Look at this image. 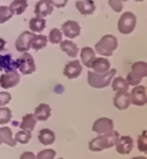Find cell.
<instances>
[{
    "label": "cell",
    "instance_id": "7402d4cb",
    "mask_svg": "<svg viewBox=\"0 0 147 159\" xmlns=\"http://www.w3.org/2000/svg\"><path fill=\"white\" fill-rule=\"evenodd\" d=\"M39 141L41 144L44 145H49L52 144L55 140V135L54 133L52 130L48 128H44L39 132V136H38Z\"/></svg>",
    "mask_w": 147,
    "mask_h": 159
},
{
    "label": "cell",
    "instance_id": "d6a6232c",
    "mask_svg": "<svg viewBox=\"0 0 147 159\" xmlns=\"http://www.w3.org/2000/svg\"><path fill=\"white\" fill-rule=\"evenodd\" d=\"M56 156V152L53 149H47L38 153L36 159H53Z\"/></svg>",
    "mask_w": 147,
    "mask_h": 159
},
{
    "label": "cell",
    "instance_id": "1f68e13d",
    "mask_svg": "<svg viewBox=\"0 0 147 159\" xmlns=\"http://www.w3.org/2000/svg\"><path fill=\"white\" fill-rule=\"evenodd\" d=\"M12 14L7 6H0V24L7 22L12 17Z\"/></svg>",
    "mask_w": 147,
    "mask_h": 159
},
{
    "label": "cell",
    "instance_id": "603a6c76",
    "mask_svg": "<svg viewBox=\"0 0 147 159\" xmlns=\"http://www.w3.org/2000/svg\"><path fill=\"white\" fill-rule=\"evenodd\" d=\"M28 7L27 0H14L10 5L9 10L12 15H21Z\"/></svg>",
    "mask_w": 147,
    "mask_h": 159
},
{
    "label": "cell",
    "instance_id": "30bf717a",
    "mask_svg": "<svg viewBox=\"0 0 147 159\" xmlns=\"http://www.w3.org/2000/svg\"><path fill=\"white\" fill-rule=\"evenodd\" d=\"M92 130L98 134H105L114 131V122L111 119H97L92 126Z\"/></svg>",
    "mask_w": 147,
    "mask_h": 159
},
{
    "label": "cell",
    "instance_id": "d6986e66",
    "mask_svg": "<svg viewBox=\"0 0 147 159\" xmlns=\"http://www.w3.org/2000/svg\"><path fill=\"white\" fill-rule=\"evenodd\" d=\"M51 116V107L48 104L41 103L35 108L34 113V117L37 120L45 121Z\"/></svg>",
    "mask_w": 147,
    "mask_h": 159
},
{
    "label": "cell",
    "instance_id": "3957f363",
    "mask_svg": "<svg viewBox=\"0 0 147 159\" xmlns=\"http://www.w3.org/2000/svg\"><path fill=\"white\" fill-rule=\"evenodd\" d=\"M118 41L115 36L112 34H106L95 46L96 52L102 56L109 57L117 48Z\"/></svg>",
    "mask_w": 147,
    "mask_h": 159
},
{
    "label": "cell",
    "instance_id": "2e32d148",
    "mask_svg": "<svg viewBox=\"0 0 147 159\" xmlns=\"http://www.w3.org/2000/svg\"><path fill=\"white\" fill-rule=\"evenodd\" d=\"M90 68H92L96 73L103 74L109 70L110 63H109L108 59H105V58H96L92 61Z\"/></svg>",
    "mask_w": 147,
    "mask_h": 159
},
{
    "label": "cell",
    "instance_id": "8d00e7d4",
    "mask_svg": "<svg viewBox=\"0 0 147 159\" xmlns=\"http://www.w3.org/2000/svg\"><path fill=\"white\" fill-rule=\"evenodd\" d=\"M50 1H51L52 5L57 8H63L66 6L68 0H50Z\"/></svg>",
    "mask_w": 147,
    "mask_h": 159
},
{
    "label": "cell",
    "instance_id": "b9f144b4",
    "mask_svg": "<svg viewBox=\"0 0 147 159\" xmlns=\"http://www.w3.org/2000/svg\"><path fill=\"white\" fill-rule=\"evenodd\" d=\"M121 1H122H122H123V2H126V1H128V0H121Z\"/></svg>",
    "mask_w": 147,
    "mask_h": 159
},
{
    "label": "cell",
    "instance_id": "5b68a950",
    "mask_svg": "<svg viewBox=\"0 0 147 159\" xmlns=\"http://www.w3.org/2000/svg\"><path fill=\"white\" fill-rule=\"evenodd\" d=\"M15 62L16 68L18 69L23 75L32 74L36 70L33 57L29 52H23V54L15 60Z\"/></svg>",
    "mask_w": 147,
    "mask_h": 159
},
{
    "label": "cell",
    "instance_id": "f1b7e54d",
    "mask_svg": "<svg viewBox=\"0 0 147 159\" xmlns=\"http://www.w3.org/2000/svg\"><path fill=\"white\" fill-rule=\"evenodd\" d=\"M31 137H32L31 132L22 130V131H19L18 133L16 134L15 140L21 144H27V143H29Z\"/></svg>",
    "mask_w": 147,
    "mask_h": 159
},
{
    "label": "cell",
    "instance_id": "4316f807",
    "mask_svg": "<svg viewBox=\"0 0 147 159\" xmlns=\"http://www.w3.org/2000/svg\"><path fill=\"white\" fill-rule=\"evenodd\" d=\"M30 30L33 32H38L41 33L46 28V20L44 18H40V17H34L30 21Z\"/></svg>",
    "mask_w": 147,
    "mask_h": 159
},
{
    "label": "cell",
    "instance_id": "ab89813d",
    "mask_svg": "<svg viewBox=\"0 0 147 159\" xmlns=\"http://www.w3.org/2000/svg\"><path fill=\"white\" fill-rule=\"evenodd\" d=\"M132 159H146L145 157H134V158Z\"/></svg>",
    "mask_w": 147,
    "mask_h": 159
},
{
    "label": "cell",
    "instance_id": "f35d334b",
    "mask_svg": "<svg viewBox=\"0 0 147 159\" xmlns=\"http://www.w3.org/2000/svg\"><path fill=\"white\" fill-rule=\"evenodd\" d=\"M5 45H6V41L4 39L0 38V52L5 50Z\"/></svg>",
    "mask_w": 147,
    "mask_h": 159
},
{
    "label": "cell",
    "instance_id": "277c9868",
    "mask_svg": "<svg viewBox=\"0 0 147 159\" xmlns=\"http://www.w3.org/2000/svg\"><path fill=\"white\" fill-rule=\"evenodd\" d=\"M147 77V63L144 61H138L132 66V71L126 77L128 85L136 86L140 84L142 78Z\"/></svg>",
    "mask_w": 147,
    "mask_h": 159
},
{
    "label": "cell",
    "instance_id": "ba28073f",
    "mask_svg": "<svg viewBox=\"0 0 147 159\" xmlns=\"http://www.w3.org/2000/svg\"><path fill=\"white\" fill-rule=\"evenodd\" d=\"M20 75L16 70L4 73L0 76V86L4 89H11L18 84Z\"/></svg>",
    "mask_w": 147,
    "mask_h": 159
},
{
    "label": "cell",
    "instance_id": "7bdbcfd3",
    "mask_svg": "<svg viewBox=\"0 0 147 159\" xmlns=\"http://www.w3.org/2000/svg\"><path fill=\"white\" fill-rule=\"evenodd\" d=\"M59 159H63V158H59Z\"/></svg>",
    "mask_w": 147,
    "mask_h": 159
},
{
    "label": "cell",
    "instance_id": "4dcf8cb0",
    "mask_svg": "<svg viewBox=\"0 0 147 159\" xmlns=\"http://www.w3.org/2000/svg\"><path fill=\"white\" fill-rule=\"evenodd\" d=\"M49 41L53 44H58L62 41V34L58 29H53L49 33Z\"/></svg>",
    "mask_w": 147,
    "mask_h": 159
},
{
    "label": "cell",
    "instance_id": "4fadbf2b",
    "mask_svg": "<svg viewBox=\"0 0 147 159\" xmlns=\"http://www.w3.org/2000/svg\"><path fill=\"white\" fill-rule=\"evenodd\" d=\"M53 11V6L52 5L50 0H40L34 7V13L36 17L44 18L45 16L51 15Z\"/></svg>",
    "mask_w": 147,
    "mask_h": 159
},
{
    "label": "cell",
    "instance_id": "5bb4252c",
    "mask_svg": "<svg viewBox=\"0 0 147 159\" xmlns=\"http://www.w3.org/2000/svg\"><path fill=\"white\" fill-rule=\"evenodd\" d=\"M82 70H83V67L80 65L79 60L75 59L67 63V65L65 66L64 75L69 79H73V78H77L81 74Z\"/></svg>",
    "mask_w": 147,
    "mask_h": 159
},
{
    "label": "cell",
    "instance_id": "836d02e7",
    "mask_svg": "<svg viewBox=\"0 0 147 159\" xmlns=\"http://www.w3.org/2000/svg\"><path fill=\"white\" fill-rule=\"evenodd\" d=\"M138 148L140 152H145L147 150V138L146 131H144L143 133L138 139Z\"/></svg>",
    "mask_w": 147,
    "mask_h": 159
},
{
    "label": "cell",
    "instance_id": "ac0fdd59",
    "mask_svg": "<svg viewBox=\"0 0 147 159\" xmlns=\"http://www.w3.org/2000/svg\"><path fill=\"white\" fill-rule=\"evenodd\" d=\"M16 70V62L11 54L0 55V70L7 73Z\"/></svg>",
    "mask_w": 147,
    "mask_h": 159
},
{
    "label": "cell",
    "instance_id": "e575fe53",
    "mask_svg": "<svg viewBox=\"0 0 147 159\" xmlns=\"http://www.w3.org/2000/svg\"><path fill=\"white\" fill-rule=\"evenodd\" d=\"M108 4L115 12H121L123 9V4L121 0H108Z\"/></svg>",
    "mask_w": 147,
    "mask_h": 159
},
{
    "label": "cell",
    "instance_id": "9c48e42d",
    "mask_svg": "<svg viewBox=\"0 0 147 159\" xmlns=\"http://www.w3.org/2000/svg\"><path fill=\"white\" fill-rule=\"evenodd\" d=\"M131 103L134 104L136 106H144L147 102L146 91L145 87L143 85H138L132 89V92L130 94Z\"/></svg>",
    "mask_w": 147,
    "mask_h": 159
},
{
    "label": "cell",
    "instance_id": "52a82bcc",
    "mask_svg": "<svg viewBox=\"0 0 147 159\" xmlns=\"http://www.w3.org/2000/svg\"><path fill=\"white\" fill-rule=\"evenodd\" d=\"M35 36V34L31 33L30 31H25L21 34L17 40L16 41L15 47L16 50L20 52H26L29 51L31 47V42Z\"/></svg>",
    "mask_w": 147,
    "mask_h": 159
},
{
    "label": "cell",
    "instance_id": "74e56055",
    "mask_svg": "<svg viewBox=\"0 0 147 159\" xmlns=\"http://www.w3.org/2000/svg\"><path fill=\"white\" fill-rule=\"evenodd\" d=\"M20 159H36V157L31 152H25L22 153Z\"/></svg>",
    "mask_w": 147,
    "mask_h": 159
},
{
    "label": "cell",
    "instance_id": "484cf974",
    "mask_svg": "<svg viewBox=\"0 0 147 159\" xmlns=\"http://www.w3.org/2000/svg\"><path fill=\"white\" fill-rule=\"evenodd\" d=\"M112 89L116 92H126L129 89V85L125 78L122 77H118L114 78L112 84Z\"/></svg>",
    "mask_w": 147,
    "mask_h": 159
},
{
    "label": "cell",
    "instance_id": "83f0119b",
    "mask_svg": "<svg viewBox=\"0 0 147 159\" xmlns=\"http://www.w3.org/2000/svg\"><path fill=\"white\" fill-rule=\"evenodd\" d=\"M48 43V38L45 35L40 34V35H36L34 38V40L31 42V47L30 48H33L34 51H39L41 48H45Z\"/></svg>",
    "mask_w": 147,
    "mask_h": 159
},
{
    "label": "cell",
    "instance_id": "cb8c5ba5",
    "mask_svg": "<svg viewBox=\"0 0 147 159\" xmlns=\"http://www.w3.org/2000/svg\"><path fill=\"white\" fill-rule=\"evenodd\" d=\"M96 59V53L91 48L85 47L81 50V59L82 62L85 66L90 68L92 61Z\"/></svg>",
    "mask_w": 147,
    "mask_h": 159
},
{
    "label": "cell",
    "instance_id": "e0dca14e",
    "mask_svg": "<svg viewBox=\"0 0 147 159\" xmlns=\"http://www.w3.org/2000/svg\"><path fill=\"white\" fill-rule=\"evenodd\" d=\"M76 8L82 15H91L96 11L93 0H80L76 2Z\"/></svg>",
    "mask_w": 147,
    "mask_h": 159
},
{
    "label": "cell",
    "instance_id": "9a60e30c",
    "mask_svg": "<svg viewBox=\"0 0 147 159\" xmlns=\"http://www.w3.org/2000/svg\"><path fill=\"white\" fill-rule=\"evenodd\" d=\"M114 104L116 108L120 110H124L128 108L131 104L130 94L126 92H117L114 98Z\"/></svg>",
    "mask_w": 147,
    "mask_h": 159
},
{
    "label": "cell",
    "instance_id": "44dd1931",
    "mask_svg": "<svg viewBox=\"0 0 147 159\" xmlns=\"http://www.w3.org/2000/svg\"><path fill=\"white\" fill-rule=\"evenodd\" d=\"M60 48L63 52H66V54L71 58H76L78 52V48L77 45L71 41H62L60 42Z\"/></svg>",
    "mask_w": 147,
    "mask_h": 159
},
{
    "label": "cell",
    "instance_id": "60d3db41",
    "mask_svg": "<svg viewBox=\"0 0 147 159\" xmlns=\"http://www.w3.org/2000/svg\"><path fill=\"white\" fill-rule=\"evenodd\" d=\"M136 2H143L144 0H135Z\"/></svg>",
    "mask_w": 147,
    "mask_h": 159
},
{
    "label": "cell",
    "instance_id": "7a4b0ae2",
    "mask_svg": "<svg viewBox=\"0 0 147 159\" xmlns=\"http://www.w3.org/2000/svg\"><path fill=\"white\" fill-rule=\"evenodd\" d=\"M116 74V70L112 69L106 73L100 74L95 71H88V83L93 88L96 89H103L110 84L112 78Z\"/></svg>",
    "mask_w": 147,
    "mask_h": 159
},
{
    "label": "cell",
    "instance_id": "8992f818",
    "mask_svg": "<svg viewBox=\"0 0 147 159\" xmlns=\"http://www.w3.org/2000/svg\"><path fill=\"white\" fill-rule=\"evenodd\" d=\"M136 22V16L133 13L125 12L118 22V30L123 34H129L135 29Z\"/></svg>",
    "mask_w": 147,
    "mask_h": 159
},
{
    "label": "cell",
    "instance_id": "ffe728a7",
    "mask_svg": "<svg viewBox=\"0 0 147 159\" xmlns=\"http://www.w3.org/2000/svg\"><path fill=\"white\" fill-rule=\"evenodd\" d=\"M3 143L11 147H14L16 144V141L12 138V131L7 126L0 128V144Z\"/></svg>",
    "mask_w": 147,
    "mask_h": 159
},
{
    "label": "cell",
    "instance_id": "d590c367",
    "mask_svg": "<svg viewBox=\"0 0 147 159\" xmlns=\"http://www.w3.org/2000/svg\"><path fill=\"white\" fill-rule=\"evenodd\" d=\"M11 100V96L8 92H0V107L4 106Z\"/></svg>",
    "mask_w": 147,
    "mask_h": 159
},
{
    "label": "cell",
    "instance_id": "6da1fadb",
    "mask_svg": "<svg viewBox=\"0 0 147 159\" xmlns=\"http://www.w3.org/2000/svg\"><path fill=\"white\" fill-rule=\"evenodd\" d=\"M118 138L119 133L116 131L100 135L89 143V149L92 152H101L105 149L111 148L115 144Z\"/></svg>",
    "mask_w": 147,
    "mask_h": 159
},
{
    "label": "cell",
    "instance_id": "f546056e",
    "mask_svg": "<svg viewBox=\"0 0 147 159\" xmlns=\"http://www.w3.org/2000/svg\"><path fill=\"white\" fill-rule=\"evenodd\" d=\"M12 118L11 110L9 107H0V125H5Z\"/></svg>",
    "mask_w": 147,
    "mask_h": 159
},
{
    "label": "cell",
    "instance_id": "7c38bea8",
    "mask_svg": "<svg viewBox=\"0 0 147 159\" xmlns=\"http://www.w3.org/2000/svg\"><path fill=\"white\" fill-rule=\"evenodd\" d=\"M61 30L65 34V36L74 39L80 34V30L81 28L79 26L78 22L76 21H67L61 27Z\"/></svg>",
    "mask_w": 147,
    "mask_h": 159
},
{
    "label": "cell",
    "instance_id": "8fae6325",
    "mask_svg": "<svg viewBox=\"0 0 147 159\" xmlns=\"http://www.w3.org/2000/svg\"><path fill=\"white\" fill-rule=\"evenodd\" d=\"M116 151L122 155H126L132 152L133 148V140L130 136H122L117 139L115 142Z\"/></svg>",
    "mask_w": 147,
    "mask_h": 159
},
{
    "label": "cell",
    "instance_id": "d4e9b609",
    "mask_svg": "<svg viewBox=\"0 0 147 159\" xmlns=\"http://www.w3.org/2000/svg\"><path fill=\"white\" fill-rule=\"evenodd\" d=\"M36 125V119L34 117L32 114H28L22 117V121L20 124V127L22 130L32 132Z\"/></svg>",
    "mask_w": 147,
    "mask_h": 159
}]
</instances>
